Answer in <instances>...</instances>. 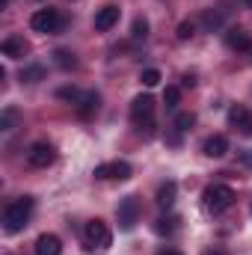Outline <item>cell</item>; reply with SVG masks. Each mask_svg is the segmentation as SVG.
<instances>
[{"label":"cell","instance_id":"6da1fadb","mask_svg":"<svg viewBox=\"0 0 252 255\" xmlns=\"http://www.w3.org/2000/svg\"><path fill=\"white\" fill-rule=\"evenodd\" d=\"M33 196H21V199H15L12 205H6V211H3V229L9 232V235H18L27 223H30V214H33Z\"/></svg>","mask_w":252,"mask_h":255},{"label":"cell","instance_id":"7a4b0ae2","mask_svg":"<svg viewBox=\"0 0 252 255\" xmlns=\"http://www.w3.org/2000/svg\"><path fill=\"white\" fill-rule=\"evenodd\" d=\"M130 122L139 130H145V133L154 130V98L148 92H142V95H136L130 101Z\"/></svg>","mask_w":252,"mask_h":255},{"label":"cell","instance_id":"3957f363","mask_svg":"<svg viewBox=\"0 0 252 255\" xmlns=\"http://www.w3.org/2000/svg\"><path fill=\"white\" fill-rule=\"evenodd\" d=\"M202 202H205V208L211 214H223V211H229L235 205V190L229 184H211L202 193Z\"/></svg>","mask_w":252,"mask_h":255},{"label":"cell","instance_id":"277c9868","mask_svg":"<svg viewBox=\"0 0 252 255\" xmlns=\"http://www.w3.org/2000/svg\"><path fill=\"white\" fill-rule=\"evenodd\" d=\"M30 27L36 30V33H57L60 27H63V18H60V12L57 9H36L33 15H30Z\"/></svg>","mask_w":252,"mask_h":255},{"label":"cell","instance_id":"5b68a950","mask_svg":"<svg viewBox=\"0 0 252 255\" xmlns=\"http://www.w3.org/2000/svg\"><path fill=\"white\" fill-rule=\"evenodd\" d=\"M83 235H86V244H89L92 250H101V253H104V250L113 244V235H110L107 223H101V220H92V223H86Z\"/></svg>","mask_w":252,"mask_h":255},{"label":"cell","instance_id":"8992f818","mask_svg":"<svg viewBox=\"0 0 252 255\" xmlns=\"http://www.w3.org/2000/svg\"><path fill=\"white\" fill-rule=\"evenodd\" d=\"M116 220H119V229L122 232H130L139 220V199L136 196H125L116 208Z\"/></svg>","mask_w":252,"mask_h":255},{"label":"cell","instance_id":"52a82bcc","mask_svg":"<svg viewBox=\"0 0 252 255\" xmlns=\"http://www.w3.org/2000/svg\"><path fill=\"white\" fill-rule=\"evenodd\" d=\"M54 157H57V151H54V145H51V142H33V145H30V151H27V160H30V166H36V169L51 166V163H54Z\"/></svg>","mask_w":252,"mask_h":255},{"label":"cell","instance_id":"ba28073f","mask_svg":"<svg viewBox=\"0 0 252 255\" xmlns=\"http://www.w3.org/2000/svg\"><path fill=\"white\" fill-rule=\"evenodd\" d=\"M130 163L127 160H113V163H98L95 166V178H116V181H127L130 178Z\"/></svg>","mask_w":252,"mask_h":255},{"label":"cell","instance_id":"9c48e42d","mask_svg":"<svg viewBox=\"0 0 252 255\" xmlns=\"http://www.w3.org/2000/svg\"><path fill=\"white\" fill-rule=\"evenodd\" d=\"M119 18H122V9L110 3V6H104V9L95 12V30L98 33H107V30H113L119 24Z\"/></svg>","mask_w":252,"mask_h":255},{"label":"cell","instance_id":"30bf717a","mask_svg":"<svg viewBox=\"0 0 252 255\" xmlns=\"http://www.w3.org/2000/svg\"><path fill=\"white\" fill-rule=\"evenodd\" d=\"M226 45H229L232 51H238V54L252 51V36H250V30H244V27H232V30L226 33Z\"/></svg>","mask_w":252,"mask_h":255},{"label":"cell","instance_id":"8fae6325","mask_svg":"<svg viewBox=\"0 0 252 255\" xmlns=\"http://www.w3.org/2000/svg\"><path fill=\"white\" fill-rule=\"evenodd\" d=\"M0 51H3V57H9V60H21V57L30 51V45H27L24 36H6V39L0 42Z\"/></svg>","mask_w":252,"mask_h":255},{"label":"cell","instance_id":"7c38bea8","mask_svg":"<svg viewBox=\"0 0 252 255\" xmlns=\"http://www.w3.org/2000/svg\"><path fill=\"white\" fill-rule=\"evenodd\" d=\"M229 122L238 128L241 133H247V136H252V113L247 110V107H241V104H235L232 110H229Z\"/></svg>","mask_w":252,"mask_h":255},{"label":"cell","instance_id":"4fadbf2b","mask_svg":"<svg viewBox=\"0 0 252 255\" xmlns=\"http://www.w3.org/2000/svg\"><path fill=\"white\" fill-rule=\"evenodd\" d=\"M101 107V95L98 92H83V98L77 101V116L80 119H92Z\"/></svg>","mask_w":252,"mask_h":255},{"label":"cell","instance_id":"5bb4252c","mask_svg":"<svg viewBox=\"0 0 252 255\" xmlns=\"http://www.w3.org/2000/svg\"><path fill=\"white\" fill-rule=\"evenodd\" d=\"M202 151H205L208 157H223V154L229 151V139H226L223 133H214V136H208V139H205Z\"/></svg>","mask_w":252,"mask_h":255},{"label":"cell","instance_id":"9a60e30c","mask_svg":"<svg viewBox=\"0 0 252 255\" xmlns=\"http://www.w3.org/2000/svg\"><path fill=\"white\" fill-rule=\"evenodd\" d=\"M175 196H178V184H175V181H166V184H160V190H157V196H154V202H157V208L169 211V208L175 205Z\"/></svg>","mask_w":252,"mask_h":255},{"label":"cell","instance_id":"2e32d148","mask_svg":"<svg viewBox=\"0 0 252 255\" xmlns=\"http://www.w3.org/2000/svg\"><path fill=\"white\" fill-rule=\"evenodd\" d=\"M63 253V244L57 235H42L36 241V255H60Z\"/></svg>","mask_w":252,"mask_h":255},{"label":"cell","instance_id":"e0dca14e","mask_svg":"<svg viewBox=\"0 0 252 255\" xmlns=\"http://www.w3.org/2000/svg\"><path fill=\"white\" fill-rule=\"evenodd\" d=\"M57 98H63V101H71V104L77 107V101L83 98V92H80L77 86H63V89H57Z\"/></svg>","mask_w":252,"mask_h":255},{"label":"cell","instance_id":"ac0fdd59","mask_svg":"<svg viewBox=\"0 0 252 255\" xmlns=\"http://www.w3.org/2000/svg\"><path fill=\"white\" fill-rule=\"evenodd\" d=\"M45 77V68L42 65H27L24 71H21V80L24 83H36V80H42Z\"/></svg>","mask_w":252,"mask_h":255},{"label":"cell","instance_id":"d6986e66","mask_svg":"<svg viewBox=\"0 0 252 255\" xmlns=\"http://www.w3.org/2000/svg\"><path fill=\"white\" fill-rule=\"evenodd\" d=\"M202 24H205L208 30H217V27L223 24V15H220V12H214V9H208V12L202 15Z\"/></svg>","mask_w":252,"mask_h":255},{"label":"cell","instance_id":"ffe728a7","mask_svg":"<svg viewBox=\"0 0 252 255\" xmlns=\"http://www.w3.org/2000/svg\"><path fill=\"white\" fill-rule=\"evenodd\" d=\"M130 36H133L136 42H139V39H145V36H148V21H145V18H136V21H133V27H130Z\"/></svg>","mask_w":252,"mask_h":255},{"label":"cell","instance_id":"44dd1931","mask_svg":"<svg viewBox=\"0 0 252 255\" xmlns=\"http://www.w3.org/2000/svg\"><path fill=\"white\" fill-rule=\"evenodd\" d=\"M178 101H181V89H178V86H166L163 104H166V107H178Z\"/></svg>","mask_w":252,"mask_h":255},{"label":"cell","instance_id":"7402d4cb","mask_svg":"<svg viewBox=\"0 0 252 255\" xmlns=\"http://www.w3.org/2000/svg\"><path fill=\"white\" fill-rule=\"evenodd\" d=\"M54 63L60 65V68H74L77 60H74V54H68V51H57V54H54Z\"/></svg>","mask_w":252,"mask_h":255},{"label":"cell","instance_id":"603a6c76","mask_svg":"<svg viewBox=\"0 0 252 255\" xmlns=\"http://www.w3.org/2000/svg\"><path fill=\"white\" fill-rule=\"evenodd\" d=\"M193 125H196V116H193V113H178V116H175V128H178V130H190Z\"/></svg>","mask_w":252,"mask_h":255},{"label":"cell","instance_id":"cb8c5ba5","mask_svg":"<svg viewBox=\"0 0 252 255\" xmlns=\"http://www.w3.org/2000/svg\"><path fill=\"white\" fill-rule=\"evenodd\" d=\"M139 80H142L145 86H157V83H160V71H157V68H145V71L139 74Z\"/></svg>","mask_w":252,"mask_h":255},{"label":"cell","instance_id":"d4e9b609","mask_svg":"<svg viewBox=\"0 0 252 255\" xmlns=\"http://www.w3.org/2000/svg\"><path fill=\"white\" fill-rule=\"evenodd\" d=\"M193 36H196V24H193V21H181V24H178V39L187 42Z\"/></svg>","mask_w":252,"mask_h":255},{"label":"cell","instance_id":"484cf974","mask_svg":"<svg viewBox=\"0 0 252 255\" xmlns=\"http://www.w3.org/2000/svg\"><path fill=\"white\" fill-rule=\"evenodd\" d=\"M15 122H18V113H15V110H3V116H0V128H3V130H12Z\"/></svg>","mask_w":252,"mask_h":255},{"label":"cell","instance_id":"4316f807","mask_svg":"<svg viewBox=\"0 0 252 255\" xmlns=\"http://www.w3.org/2000/svg\"><path fill=\"white\" fill-rule=\"evenodd\" d=\"M175 223H178L175 217H166V220H157V226H154V229H157L160 235H169V232H175Z\"/></svg>","mask_w":252,"mask_h":255},{"label":"cell","instance_id":"83f0119b","mask_svg":"<svg viewBox=\"0 0 252 255\" xmlns=\"http://www.w3.org/2000/svg\"><path fill=\"white\" fill-rule=\"evenodd\" d=\"M241 163H244V166H250V169H252V151H241Z\"/></svg>","mask_w":252,"mask_h":255},{"label":"cell","instance_id":"f1b7e54d","mask_svg":"<svg viewBox=\"0 0 252 255\" xmlns=\"http://www.w3.org/2000/svg\"><path fill=\"white\" fill-rule=\"evenodd\" d=\"M184 86H196V77L193 74H184Z\"/></svg>","mask_w":252,"mask_h":255},{"label":"cell","instance_id":"f546056e","mask_svg":"<svg viewBox=\"0 0 252 255\" xmlns=\"http://www.w3.org/2000/svg\"><path fill=\"white\" fill-rule=\"evenodd\" d=\"M202 255H229V253H223V250H205Z\"/></svg>","mask_w":252,"mask_h":255},{"label":"cell","instance_id":"4dcf8cb0","mask_svg":"<svg viewBox=\"0 0 252 255\" xmlns=\"http://www.w3.org/2000/svg\"><path fill=\"white\" fill-rule=\"evenodd\" d=\"M160 255H178V253H160Z\"/></svg>","mask_w":252,"mask_h":255},{"label":"cell","instance_id":"1f68e13d","mask_svg":"<svg viewBox=\"0 0 252 255\" xmlns=\"http://www.w3.org/2000/svg\"><path fill=\"white\" fill-rule=\"evenodd\" d=\"M247 3H250V6H252V0H247Z\"/></svg>","mask_w":252,"mask_h":255},{"label":"cell","instance_id":"d6a6232c","mask_svg":"<svg viewBox=\"0 0 252 255\" xmlns=\"http://www.w3.org/2000/svg\"><path fill=\"white\" fill-rule=\"evenodd\" d=\"M3 3H6V0H3Z\"/></svg>","mask_w":252,"mask_h":255}]
</instances>
